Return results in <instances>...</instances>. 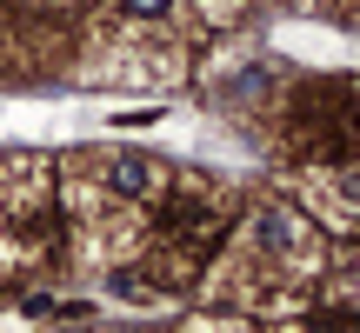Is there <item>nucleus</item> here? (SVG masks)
Returning <instances> with one entry per match:
<instances>
[{"label":"nucleus","instance_id":"obj_1","mask_svg":"<svg viewBox=\"0 0 360 333\" xmlns=\"http://www.w3.org/2000/svg\"><path fill=\"white\" fill-rule=\"evenodd\" d=\"M114 187L120 193H147V187H154V166H147V160H120L114 166Z\"/></svg>","mask_w":360,"mask_h":333},{"label":"nucleus","instance_id":"obj_2","mask_svg":"<svg viewBox=\"0 0 360 333\" xmlns=\"http://www.w3.org/2000/svg\"><path fill=\"white\" fill-rule=\"evenodd\" d=\"M254 240H267V247H294V220H287V214H260Z\"/></svg>","mask_w":360,"mask_h":333},{"label":"nucleus","instance_id":"obj_3","mask_svg":"<svg viewBox=\"0 0 360 333\" xmlns=\"http://www.w3.org/2000/svg\"><path fill=\"white\" fill-rule=\"evenodd\" d=\"M134 13H167V0H127Z\"/></svg>","mask_w":360,"mask_h":333}]
</instances>
